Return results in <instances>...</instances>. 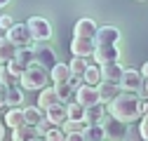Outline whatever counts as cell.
<instances>
[{
    "mask_svg": "<svg viewBox=\"0 0 148 141\" xmlns=\"http://www.w3.org/2000/svg\"><path fill=\"white\" fill-rule=\"evenodd\" d=\"M108 115L115 118L122 125H134V122H141L143 120V113H141V97L139 94H132V92H120V97L108 103Z\"/></svg>",
    "mask_w": 148,
    "mask_h": 141,
    "instance_id": "6da1fadb",
    "label": "cell"
},
{
    "mask_svg": "<svg viewBox=\"0 0 148 141\" xmlns=\"http://www.w3.org/2000/svg\"><path fill=\"white\" fill-rule=\"evenodd\" d=\"M101 82H103V73H101V66L92 64V66L87 68V73H85V85H89V87H99Z\"/></svg>",
    "mask_w": 148,
    "mask_h": 141,
    "instance_id": "cb8c5ba5",
    "label": "cell"
},
{
    "mask_svg": "<svg viewBox=\"0 0 148 141\" xmlns=\"http://www.w3.org/2000/svg\"><path fill=\"white\" fill-rule=\"evenodd\" d=\"M49 75H52V82H54V85H68L71 78H73L71 64H57V68H54Z\"/></svg>",
    "mask_w": 148,
    "mask_h": 141,
    "instance_id": "d6986e66",
    "label": "cell"
},
{
    "mask_svg": "<svg viewBox=\"0 0 148 141\" xmlns=\"http://www.w3.org/2000/svg\"><path fill=\"white\" fill-rule=\"evenodd\" d=\"M47 120L52 122L54 127H64V122L68 120V113H66V106H57V108H49L47 113Z\"/></svg>",
    "mask_w": 148,
    "mask_h": 141,
    "instance_id": "7402d4cb",
    "label": "cell"
},
{
    "mask_svg": "<svg viewBox=\"0 0 148 141\" xmlns=\"http://www.w3.org/2000/svg\"><path fill=\"white\" fill-rule=\"evenodd\" d=\"M97 66H110V64H120V49L118 47H108V45H99L94 57Z\"/></svg>",
    "mask_w": 148,
    "mask_h": 141,
    "instance_id": "9c48e42d",
    "label": "cell"
},
{
    "mask_svg": "<svg viewBox=\"0 0 148 141\" xmlns=\"http://www.w3.org/2000/svg\"><path fill=\"white\" fill-rule=\"evenodd\" d=\"M33 49H35V64L42 66L45 70H49V73H52V70L57 68V64H59V61H57V54H54V49L47 47L45 42H42V45H35Z\"/></svg>",
    "mask_w": 148,
    "mask_h": 141,
    "instance_id": "52a82bcc",
    "label": "cell"
},
{
    "mask_svg": "<svg viewBox=\"0 0 148 141\" xmlns=\"http://www.w3.org/2000/svg\"><path fill=\"white\" fill-rule=\"evenodd\" d=\"M54 90H57V97L61 99V103H64V106H68V103H71V99L75 97V90H73L71 85H54Z\"/></svg>",
    "mask_w": 148,
    "mask_h": 141,
    "instance_id": "83f0119b",
    "label": "cell"
},
{
    "mask_svg": "<svg viewBox=\"0 0 148 141\" xmlns=\"http://www.w3.org/2000/svg\"><path fill=\"white\" fill-rule=\"evenodd\" d=\"M101 127L106 132V141H125V134H127V127L129 125H122V122H118L115 118L108 115Z\"/></svg>",
    "mask_w": 148,
    "mask_h": 141,
    "instance_id": "30bf717a",
    "label": "cell"
},
{
    "mask_svg": "<svg viewBox=\"0 0 148 141\" xmlns=\"http://www.w3.org/2000/svg\"><path fill=\"white\" fill-rule=\"evenodd\" d=\"M66 141H85V132H82V134H68Z\"/></svg>",
    "mask_w": 148,
    "mask_h": 141,
    "instance_id": "836d02e7",
    "label": "cell"
},
{
    "mask_svg": "<svg viewBox=\"0 0 148 141\" xmlns=\"http://www.w3.org/2000/svg\"><path fill=\"white\" fill-rule=\"evenodd\" d=\"M92 64L87 61V59H80V57H73V61H71V70H73V75H82L85 78V73H87V68H89Z\"/></svg>",
    "mask_w": 148,
    "mask_h": 141,
    "instance_id": "f1b7e54d",
    "label": "cell"
},
{
    "mask_svg": "<svg viewBox=\"0 0 148 141\" xmlns=\"http://www.w3.org/2000/svg\"><path fill=\"white\" fill-rule=\"evenodd\" d=\"M7 38L19 47V49H24V47H35L33 42V33H31V28H28V24H16L10 33H7Z\"/></svg>",
    "mask_w": 148,
    "mask_h": 141,
    "instance_id": "5b68a950",
    "label": "cell"
},
{
    "mask_svg": "<svg viewBox=\"0 0 148 141\" xmlns=\"http://www.w3.org/2000/svg\"><path fill=\"white\" fill-rule=\"evenodd\" d=\"M14 26H16V24L12 21V16H10L7 12H5L3 16H0V28H3V31H5V35H7V33H10L12 28H14Z\"/></svg>",
    "mask_w": 148,
    "mask_h": 141,
    "instance_id": "4dcf8cb0",
    "label": "cell"
},
{
    "mask_svg": "<svg viewBox=\"0 0 148 141\" xmlns=\"http://www.w3.org/2000/svg\"><path fill=\"white\" fill-rule=\"evenodd\" d=\"M125 141H143V136H141V122H134V125L127 127Z\"/></svg>",
    "mask_w": 148,
    "mask_h": 141,
    "instance_id": "f546056e",
    "label": "cell"
},
{
    "mask_svg": "<svg viewBox=\"0 0 148 141\" xmlns=\"http://www.w3.org/2000/svg\"><path fill=\"white\" fill-rule=\"evenodd\" d=\"M35 139H42V136L38 134V129H33L28 125H24V127L12 132V141H35Z\"/></svg>",
    "mask_w": 148,
    "mask_h": 141,
    "instance_id": "603a6c76",
    "label": "cell"
},
{
    "mask_svg": "<svg viewBox=\"0 0 148 141\" xmlns=\"http://www.w3.org/2000/svg\"><path fill=\"white\" fill-rule=\"evenodd\" d=\"M143 87H146V78L141 75V70H136V68H125L120 90H122V92H132V94H141Z\"/></svg>",
    "mask_w": 148,
    "mask_h": 141,
    "instance_id": "3957f363",
    "label": "cell"
},
{
    "mask_svg": "<svg viewBox=\"0 0 148 141\" xmlns=\"http://www.w3.org/2000/svg\"><path fill=\"white\" fill-rule=\"evenodd\" d=\"M139 70H141V75H143V78H146V80H148V61H146V64H143V66H141V68H139Z\"/></svg>",
    "mask_w": 148,
    "mask_h": 141,
    "instance_id": "d590c367",
    "label": "cell"
},
{
    "mask_svg": "<svg viewBox=\"0 0 148 141\" xmlns=\"http://www.w3.org/2000/svg\"><path fill=\"white\" fill-rule=\"evenodd\" d=\"M26 24H28V28H31V33H33V40H35V42H40V45L47 42L52 35H54L52 24L45 19V16H31Z\"/></svg>",
    "mask_w": 148,
    "mask_h": 141,
    "instance_id": "277c9868",
    "label": "cell"
},
{
    "mask_svg": "<svg viewBox=\"0 0 148 141\" xmlns=\"http://www.w3.org/2000/svg\"><path fill=\"white\" fill-rule=\"evenodd\" d=\"M35 141H45V139H35Z\"/></svg>",
    "mask_w": 148,
    "mask_h": 141,
    "instance_id": "8d00e7d4",
    "label": "cell"
},
{
    "mask_svg": "<svg viewBox=\"0 0 148 141\" xmlns=\"http://www.w3.org/2000/svg\"><path fill=\"white\" fill-rule=\"evenodd\" d=\"M5 125L14 132V129H19V127H24L26 125V113H24V108H10L7 113H5Z\"/></svg>",
    "mask_w": 148,
    "mask_h": 141,
    "instance_id": "e0dca14e",
    "label": "cell"
},
{
    "mask_svg": "<svg viewBox=\"0 0 148 141\" xmlns=\"http://www.w3.org/2000/svg\"><path fill=\"white\" fill-rule=\"evenodd\" d=\"M99 28H101V26H99L94 19H80L73 31H75V38H89V40H97Z\"/></svg>",
    "mask_w": 148,
    "mask_h": 141,
    "instance_id": "4fadbf2b",
    "label": "cell"
},
{
    "mask_svg": "<svg viewBox=\"0 0 148 141\" xmlns=\"http://www.w3.org/2000/svg\"><path fill=\"white\" fill-rule=\"evenodd\" d=\"M16 61H19L24 68H31V66L35 64V49H33V47L19 49V52H16Z\"/></svg>",
    "mask_w": 148,
    "mask_h": 141,
    "instance_id": "484cf974",
    "label": "cell"
},
{
    "mask_svg": "<svg viewBox=\"0 0 148 141\" xmlns=\"http://www.w3.org/2000/svg\"><path fill=\"white\" fill-rule=\"evenodd\" d=\"M106 118H108V106H103V103L94 106V108H87V113H85L87 125H103Z\"/></svg>",
    "mask_w": 148,
    "mask_h": 141,
    "instance_id": "9a60e30c",
    "label": "cell"
},
{
    "mask_svg": "<svg viewBox=\"0 0 148 141\" xmlns=\"http://www.w3.org/2000/svg\"><path fill=\"white\" fill-rule=\"evenodd\" d=\"M24 113H26V125H28V127H33V129H38L42 122L47 120L45 111H40L38 106H28V108H24Z\"/></svg>",
    "mask_w": 148,
    "mask_h": 141,
    "instance_id": "ffe728a7",
    "label": "cell"
},
{
    "mask_svg": "<svg viewBox=\"0 0 148 141\" xmlns=\"http://www.w3.org/2000/svg\"><path fill=\"white\" fill-rule=\"evenodd\" d=\"M66 113H68V120L82 122V120H85V113H87V108H85V106H80L78 101H71V103L66 106Z\"/></svg>",
    "mask_w": 148,
    "mask_h": 141,
    "instance_id": "d4e9b609",
    "label": "cell"
},
{
    "mask_svg": "<svg viewBox=\"0 0 148 141\" xmlns=\"http://www.w3.org/2000/svg\"><path fill=\"white\" fill-rule=\"evenodd\" d=\"M120 38H122V33H120V28L118 26H101L99 28V33H97V45H108V47H118V42H120Z\"/></svg>",
    "mask_w": 148,
    "mask_h": 141,
    "instance_id": "8fae6325",
    "label": "cell"
},
{
    "mask_svg": "<svg viewBox=\"0 0 148 141\" xmlns=\"http://www.w3.org/2000/svg\"><path fill=\"white\" fill-rule=\"evenodd\" d=\"M141 113H143V118L148 115V99H141Z\"/></svg>",
    "mask_w": 148,
    "mask_h": 141,
    "instance_id": "e575fe53",
    "label": "cell"
},
{
    "mask_svg": "<svg viewBox=\"0 0 148 141\" xmlns=\"http://www.w3.org/2000/svg\"><path fill=\"white\" fill-rule=\"evenodd\" d=\"M85 141H106V132L101 125H89L85 129Z\"/></svg>",
    "mask_w": 148,
    "mask_h": 141,
    "instance_id": "4316f807",
    "label": "cell"
},
{
    "mask_svg": "<svg viewBox=\"0 0 148 141\" xmlns=\"http://www.w3.org/2000/svg\"><path fill=\"white\" fill-rule=\"evenodd\" d=\"M57 106H64L61 103V99L57 97V90L54 87H47L45 92H40V97H38V108L40 111H49V108H57Z\"/></svg>",
    "mask_w": 148,
    "mask_h": 141,
    "instance_id": "5bb4252c",
    "label": "cell"
},
{
    "mask_svg": "<svg viewBox=\"0 0 148 141\" xmlns=\"http://www.w3.org/2000/svg\"><path fill=\"white\" fill-rule=\"evenodd\" d=\"M141 136H143V141H148V122L146 120H141Z\"/></svg>",
    "mask_w": 148,
    "mask_h": 141,
    "instance_id": "d6a6232c",
    "label": "cell"
},
{
    "mask_svg": "<svg viewBox=\"0 0 148 141\" xmlns=\"http://www.w3.org/2000/svg\"><path fill=\"white\" fill-rule=\"evenodd\" d=\"M101 73H103V82L120 85L122 82V75H125V68L120 64H110V66H101Z\"/></svg>",
    "mask_w": 148,
    "mask_h": 141,
    "instance_id": "ac0fdd59",
    "label": "cell"
},
{
    "mask_svg": "<svg viewBox=\"0 0 148 141\" xmlns=\"http://www.w3.org/2000/svg\"><path fill=\"white\" fill-rule=\"evenodd\" d=\"M49 80H52L49 70H45L38 64H33L31 68H26V73H24V78L19 82H21V87H26L28 92H38V90L45 92L47 87H49Z\"/></svg>",
    "mask_w": 148,
    "mask_h": 141,
    "instance_id": "7a4b0ae2",
    "label": "cell"
},
{
    "mask_svg": "<svg viewBox=\"0 0 148 141\" xmlns=\"http://www.w3.org/2000/svg\"><path fill=\"white\" fill-rule=\"evenodd\" d=\"M75 101L85 108H94V106L101 103V94H99V87H89V85H82L80 90L75 92Z\"/></svg>",
    "mask_w": 148,
    "mask_h": 141,
    "instance_id": "ba28073f",
    "label": "cell"
},
{
    "mask_svg": "<svg viewBox=\"0 0 148 141\" xmlns=\"http://www.w3.org/2000/svg\"><path fill=\"white\" fill-rule=\"evenodd\" d=\"M97 47H99L97 40H89V38H75V35H73V40H71V52H73V57H80V59L94 57Z\"/></svg>",
    "mask_w": 148,
    "mask_h": 141,
    "instance_id": "8992f818",
    "label": "cell"
},
{
    "mask_svg": "<svg viewBox=\"0 0 148 141\" xmlns=\"http://www.w3.org/2000/svg\"><path fill=\"white\" fill-rule=\"evenodd\" d=\"M68 85H71V87H73V90H75V92H78V90H80V87L85 85V78H82V75H73Z\"/></svg>",
    "mask_w": 148,
    "mask_h": 141,
    "instance_id": "1f68e13d",
    "label": "cell"
},
{
    "mask_svg": "<svg viewBox=\"0 0 148 141\" xmlns=\"http://www.w3.org/2000/svg\"><path fill=\"white\" fill-rule=\"evenodd\" d=\"M16 52H19V47H16L7 35H3V40H0V59H3V66H7L10 61L16 59Z\"/></svg>",
    "mask_w": 148,
    "mask_h": 141,
    "instance_id": "2e32d148",
    "label": "cell"
},
{
    "mask_svg": "<svg viewBox=\"0 0 148 141\" xmlns=\"http://www.w3.org/2000/svg\"><path fill=\"white\" fill-rule=\"evenodd\" d=\"M99 94H101V103H113V101L120 97V85L101 82V85H99Z\"/></svg>",
    "mask_w": 148,
    "mask_h": 141,
    "instance_id": "44dd1931",
    "label": "cell"
},
{
    "mask_svg": "<svg viewBox=\"0 0 148 141\" xmlns=\"http://www.w3.org/2000/svg\"><path fill=\"white\" fill-rule=\"evenodd\" d=\"M0 87H3V106L19 108V106L24 103V92L19 90V87H12V85H7V82H3Z\"/></svg>",
    "mask_w": 148,
    "mask_h": 141,
    "instance_id": "7c38bea8",
    "label": "cell"
}]
</instances>
